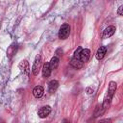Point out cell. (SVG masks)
Wrapping results in <instances>:
<instances>
[{
  "instance_id": "6da1fadb",
  "label": "cell",
  "mask_w": 123,
  "mask_h": 123,
  "mask_svg": "<svg viewBox=\"0 0 123 123\" xmlns=\"http://www.w3.org/2000/svg\"><path fill=\"white\" fill-rule=\"evenodd\" d=\"M69 34H70V26H69V24L63 23L61 26L60 30H59V34H58L59 38H61V39H66L68 37Z\"/></svg>"
},
{
  "instance_id": "7a4b0ae2",
  "label": "cell",
  "mask_w": 123,
  "mask_h": 123,
  "mask_svg": "<svg viewBox=\"0 0 123 123\" xmlns=\"http://www.w3.org/2000/svg\"><path fill=\"white\" fill-rule=\"evenodd\" d=\"M89 58H90V51H89V49H86V48H85V49L83 48V49L81 50L80 54L78 55V57H76V59L80 60L83 63L88 62Z\"/></svg>"
},
{
  "instance_id": "3957f363",
  "label": "cell",
  "mask_w": 123,
  "mask_h": 123,
  "mask_svg": "<svg viewBox=\"0 0 123 123\" xmlns=\"http://www.w3.org/2000/svg\"><path fill=\"white\" fill-rule=\"evenodd\" d=\"M40 64H41V57L39 54H37L35 58V61H34V63H33V66H32V73L33 75L37 76L38 74V70L40 68Z\"/></svg>"
},
{
  "instance_id": "277c9868",
  "label": "cell",
  "mask_w": 123,
  "mask_h": 123,
  "mask_svg": "<svg viewBox=\"0 0 123 123\" xmlns=\"http://www.w3.org/2000/svg\"><path fill=\"white\" fill-rule=\"evenodd\" d=\"M51 112V107L50 106H43L37 111V115L40 118H45L47 117Z\"/></svg>"
},
{
  "instance_id": "5b68a950",
  "label": "cell",
  "mask_w": 123,
  "mask_h": 123,
  "mask_svg": "<svg viewBox=\"0 0 123 123\" xmlns=\"http://www.w3.org/2000/svg\"><path fill=\"white\" fill-rule=\"evenodd\" d=\"M18 68L21 70V72L25 75H28L30 72V66H29V62L26 60H23L19 62L18 64Z\"/></svg>"
},
{
  "instance_id": "8992f818",
  "label": "cell",
  "mask_w": 123,
  "mask_h": 123,
  "mask_svg": "<svg viewBox=\"0 0 123 123\" xmlns=\"http://www.w3.org/2000/svg\"><path fill=\"white\" fill-rule=\"evenodd\" d=\"M115 33V27L114 26H108L102 34V38H109Z\"/></svg>"
},
{
  "instance_id": "52a82bcc",
  "label": "cell",
  "mask_w": 123,
  "mask_h": 123,
  "mask_svg": "<svg viewBox=\"0 0 123 123\" xmlns=\"http://www.w3.org/2000/svg\"><path fill=\"white\" fill-rule=\"evenodd\" d=\"M116 88H117V84H116L115 82H113V81L110 82L107 95L112 98V97H113V95H114V93H115V90H116Z\"/></svg>"
},
{
  "instance_id": "ba28073f",
  "label": "cell",
  "mask_w": 123,
  "mask_h": 123,
  "mask_svg": "<svg viewBox=\"0 0 123 123\" xmlns=\"http://www.w3.org/2000/svg\"><path fill=\"white\" fill-rule=\"evenodd\" d=\"M58 87H59V83H58L57 80H52V81L49 82V84H48V91L50 93L56 92Z\"/></svg>"
},
{
  "instance_id": "9c48e42d",
  "label": "cell",
  "mask_w": 123,
  "mask_h": 123,
  "mask_svg": "<svg viewBox=\"0 0 123 123\" xmlns=\"http://www.w3.org/2000/svg\"><path fill=\"white\" fill-rule=\"evenodd\" d=\"M106 53H107V47H106V46H101V47L98 48L95 57H96L97 60H102V59L105 57Z\"/></svg>"
},
{
  "instance_id": "30bf717a",
  "label": "cell",
  "mask_w": 123,
  "mask_h": 123,
  "mask_svg": "<svg viewBox=\"0 0 123 123\" xmlns=\"http://www.w3.org/2000/svg\"><path fill=\"white\" fill-rule=\"evenodd\" d=\"M43 92H44V89H43V87L41 86H37L33 89V95L36 98H40L43 95Z\"/></svg>"
},
{
  "instance_id": "8fae6325",
  "label": "cell",
  "mask_w": 123,
  "mask_h": 123,
  "mask_svg": "<svg viewBox=\"0 0 123 123\" xmlns=\"http://www.w3.org/2000/svg\"><path fill=\"white\" fill-rule=\"evenodd\" d=\"M51 71H52V69L50 67L49 62H45L43 64V67H42V76L44 78H48L51 74Z\"/></svg>"
},
{
  "instance_id": "7c38bea8",
  "label": "cell",
  "mask_w": 123,
  "mask_h": 123,
  "mask_svg": "<svg viewBox=\"0 0 123 123\" xmlns=\"http://www.w3.org/2000/svg\"><path fill=\"white\" fill-rule=\"evenodd\" d=\"M70 65H71L72 67L76 68V69H80V68H82V67L84 66V63H83L80 60H78V59H76V58H72L71 61H70Z\"/></svg>"
},
{
  "instance_id": "4fadbf2b",
  "label": "cell",
  "mask_w": 123,
  "mask_h": 123,
  "mask_svg": "<svg viewBox=\"0 0 123 123\" xmlns=\"http://www.w3.org/2000/svg\"><path fill=\"white\" fill-rule=\"evenodd\" d=\"M16 50H17V44H16V43H12V44L9 46L8 50H7V56H8L9 58H12V57L15 54Z\"/></svg>"
},
{
  "instance_id": "5bb4252c",
  "label": "cell",
  "mask_w": 123,
  "mask_h": 123,
  "mask_svg": "<svg viewBox=\"0 0 123 123\" xmlns=\"http://www.w3.org/2000/svg\"><path fill=\"white\" fill-rule=\"evenodd\" d=\"M59 62H60V60H59V58L58 57H53L52 59H51V61L49 62V64H50V67H51V69H56L57 67H58V65H59Z\"/></svg>"
},
{
  "instance_id": "9a60e30c",
  "label": "cell",
  "mask_w": 123,
  "mask_h": 123,
  "mask_svg": "<svg viewBox=\"0 0 123 123\" xmlns=\"http://www.w3.org/2000/svg\"><path fill=\"white\" fill-rule=\"evenodd\" d=\"M96 123H111V120L109 118H104V119H100L98 120Z\"/></svg>"
},
{
  "instance_id": "2e32d148",
  "label": "cell",
  "mask_w": 123,
  "mask_h": 123,
  "mask_svg": "<svg viewBox=\"0 0 123 123\" xmlns=\"http://www.w3.org/2000/svg\"><path fill=\"white\" fill-rule=\"evenodd\" d=\"M83 48L82 47H78L77 49H76V51L74 52V55H73V58H76V57H78V55L80 54V52H81V50H82Z\"/></svg>"
},
{
  "instance_id": "e0dca14e",
  "label": "cell",
  "mask_w": 123,
  "mask_h": 123,
  "mask_svg": "<svg viewBox=\"0 0 123 123\" xmlns=\"http://www.w3.org/2000/svg\"><path fill=\"white\" fill-rule=\"evenodd\" d=\"M117 14H118V15H120V16L123 14V5H121V6L118 8V11H117Z\"/></svg>"
},
{
  "instance_id": "ac0fdd59",
  "label": "cell",
  "mask_w": 123,
  "mask_h": 123,
  "mask_svg": "<svg viewBox=\"0 0 123 123\" xmlns=\"http://www.w3.org/2000/svg\"><path fill=\"white\" fill-rule=\"evenodd\" d=\"M56 54H57V56H62V49H58L57 52H56ZM57 56H56V57H57Z\"/></svg>"
},
{
  "instance_id": "d6986e66",
  "label": "cell",
  "mask_w": 123,
  "mask_h": 123,
  "mask_svg": "<svg viewBox=\"0 0 123 123\" xmlns=\"http://www.w3.org/2000/svg\"><path fill=\"white\" fill-rule=\"evenodd\" d=\"M86 93H87V94H91V93H93V90L88 87V88H86Z\"/></svg>"
}]
</instances>
